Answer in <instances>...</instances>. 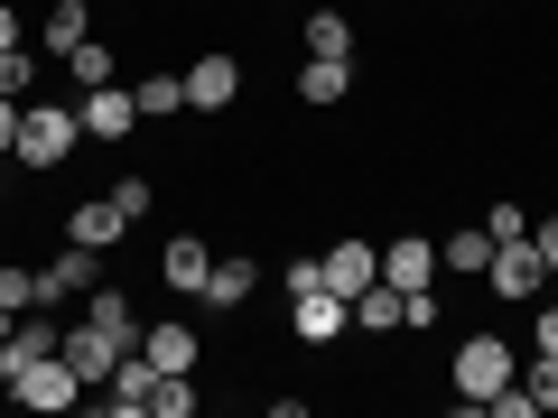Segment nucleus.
<instances>
[{"mask_svg": "<svg viewBox=\"0 0 558 418\" xmlns=\"http://www.w3.org/2000/svg\"><path fill=\"white\" fill-rule=\"evenodd\" d=\"M38 75H47V57H38V47H0V94H38Z\"/></svg>", "mask_w": 558, "mask_h": 418, "instance_id": "bb28decb", "label": "nucleus"}, {"mask_svg": "<svg viewBox=\"0 0 558 418\" xmlns=\"http://www.w3.org/2000/svg\"><path fill=\"white\" fill-rule=\"evenodd\" d=\"M149 399H159V362L131 344V354L112 362V381H102V409H112V418H149Z\"/></svg>", "mask_w": 558, "mask_h": 418, "instance_id": "dca6fc26", "label": "nucleus"}, {"mask_svg": "<svg viewBox=\"0 0 558 418\" xmlns=\"http://www.w3.org/2000/svg\"><path fill=\"white\" fill-rule=\"evenodd\" d=\"M326 288H336V298H363V288H373L381 279V242H363V233H344V242H326Z\"/></svg>", "mask_w": 558, "mask_h": 418, "instance_id": "f3484780", "label": "nucleus"}, {"mask_svg": "<svg viewBox=\"0 0 558 418\" xmlns=\"http://www.w3.org/2000/svg\"><path fill=\"white\" fill-rule=\"evenodd\" d=\"M512 372H521V344L502 335V325H465V335L447 344V391H457V409H484Z\"/></svg>", "mask_w": 558, "mask_h": 418, "instance_id": "f03ea898", "label": "nucleus"}, {"mask_svg": "<svg viewBox=\"0 0 558 418\" xmlns=\"http://www.w3.org/2000/svg\"><path fill=\"white\" fill-rule=\"evenodd\" d=\"M28 307H38V270H28V260H0V325L28 317Z\"/></svg>", "mask_w": 558, "mask_h": 418, "instance_id": "393cba45", "label": "nucleus"}, {"mask_svg": "<svg viewBox=\"0 0 558 418\" xmlns=\"http://www.w3.org/2000/svg\"><path fill=\"white\" fill-rule=\"evenodd\" d=\"M0 205H10V186H0Z\"/></svg>", "mask_w": 558, "mask_h": 418, "instance_id": "f704fd0d", "label": "nucleus"}, {"mask_svg": "<svg viewBox=\"0 0 558 418\" xmlns=\"http://www.w3.org/2000/svg\"><path fill=\"white\" fill-rule=\"evenodd\" d=\"M10 139H20V94H0V159H10Z\"/></svg>", "mask_w": 558, "mask_h": 418, "instance_id": "72a5a7b5", "label": "nucleus"}, {"mask_svg": "<svg viewBox=\"0 0 558 418\" xmlns=\"http://www.w3.org/2000/svg\"><path fill=\"white\" fill-rule=\"evenodd\" d=\"M178 75H186V112H196V121H223L242 102V57H233V47H196Z\"/></svg>", "mask_w": 558, "mask_h": 418, "instance_id": "20e7f679", "label": "nucleus"}, {"mask_svg": "<svg viewBox=\"0 0 558 418\" xmlns=\"http://www.w3.org/2000/svg\"><path fill=\"white\" fill-rule=\"evenodd\" d=\"M65 84H75V94H94V84H121V47H112V38H84L75 57H65Z\"/></svg>", "mask_w": 558, "mask_h": 418, "instance_id": "b1692460", "label": "nucleus"}, {"mask_svg": "<svg viewBox=\"0 0 558 418\" xmlns=\"http://www.w3.org/2000/svg\"><path fill=\"white\" fill-rule=\"evenodd\" d=\"M75 121H84V139H94V149H131V131H140L131 75H121V84H94V94H75Z\"/></svg>", "mask_w": 558, "mask_h": 418, "instance_id": "1a4fd4ad", "label": "nucleus"}, {"mask_svg": "<svg viewBox=\"0 0 558 418\" xmlns=\"http://www.w3.org/2000/svg\"><path fill=\"white\" fill-rule=\"evenodd\" d=\"M381 279H391L400 298L438 288V233H391V242H381Z\"/></svg>", "mask_w": 558, "mask_h": 418, "instance_id": "ddd939ff", "label": "nucleus"}, {"mask_svg": "<svg viewBox=\"0 0 558 418\" xmlns=\"http://www.w3.org/2000/svg\"><path fill=\"white\" fill-rule=\"evenodd\" d=\"M521 317H531V354H558V298H531Z\"/></svg>", "mask_w": 558, "mask_h": 418, "instance_id": "7c9ffc66", "label": "nucleus"}, {"mask_svg": "<svg viewBox=\"0 0 558 418\" xmlns=\"http://www.w3.org/2000/svg\"><path fill=\"white\" fill-rule=\"evenodd\" d=\"M531 242H539V260H549V279H558V214H531Z\"/></svg>", "mask_w": 558, "mask_h": 418, "instance_id": "2f4dec72", "label": "nucleus"}, {"mask_svg": "<svg viewBox=\"0 0 558 418\" xmlns=\"http://www.w3.org/2000/svg\"><path fill=\"white\" fill-rule=\"evenodd\" d=\"M84 391H94V381H84V372H75V362H65V354H38V362H28L20 381H10V399H20V409H57V418L75 409Z\"/></svg>", "mask_w": 558, "mask_h": 418, "instance_id": "9d476101", "label": "nucleus"}, {"mask_svg": "<svg viewBox=\"0 0 558 418\" xmlns=\"http://www.w3.org/2000/svg\"><path fill=\"white\" fill-rule=\"evenodd\" d=\"M84 38H94V10H84V0H47V10H38V28H28V47H38L47 65H65Z\"/></svg>", "mask_w": 558, "mask_h": 418, "instance_id": "2eb2a0df", "label": "nucleus"}, {"mask_svg": "<svg viewBox=\"0 0 558 418\" xmlns=\"http://www.w3.org/2000/svg\"><path fill=\"white\" fill-rule=\"evenodd\" d=\"M102 196H112V214H121V223H149V214H159V186H149V177H112Z\"/></svg>", "mask_w": 558, "mask_h": 418, "instance_id": "cd10ccee", "label": "nucleus"}, {"mask_svg": "<svg viewBox=\"0 0 558 418\" xmlns=\"http://www.w3.org/2000/svg\"><path fill=\"white\" fill-rule=\"evenodd\" d=\"M270 10H279V0H270Z\"/></svg>", "mask_w": 558, "mask_h": 418, "instance_id": "c9c22d12", "label": "nucleus"}, {"mask_svg": "<svg viewBox=\"0 0 558 418\" xmlns=\"http://www.w3.org/2000/svg\"><path fill=\"white\" fill-rule=\"evenodd\" d=\"M140 354L159 362V372H196L205 362V325L196 317H140Z\"/></svg>", "mask_w": 558, "mask_h": 418, "instance_id": "f8f14e48", "label": "nucleus"}, {"mask_svg": "<svg viewBox=\"0 0 558 418\" xmlns=\"http://www.w3.org/2000/svg\"><path fill=\"white\" fill-rule=\"evenodd\" d=\"M38 354H65V317H57V307H28V317L0 325V391H10Z\"/></svg>", "mask_w": 558, "mask_h": 418, "instance_id": "0eeeda50", "label": "nucleus"}, {"mask_svg": "<svg viewBox=\"0 0 558 418\" xmlns=\"http://www.w3.org/2000/svg\"><path fill=\"white\" fill-rule=\"evenodd\" d=\"M131 102H140V121H186V75L140 65V75H131Z\"/></svg>", "mask_w": 558, "mask_h": 418, "instance_id": "4be33fe9", "label": "nucleus"}, {"mask_svg": "<svg viewBox=\"0 0 558 418\" xmlns=\"http://www.w3.org/2000/svg\"><path fill=\"white\" fill-rule=\"evenodd\" d=\"M131 344H140V335H131V325H112V317H84V307L65 317V362H75V372L94 381V391L112 381V362L131 354Z\"/></svg>", "mask_w": 558, "mask_h": 418, "instance_id": "423d86ee", "label": "nucleus"}, {"mask_svg": "<svg viewBox=\"0 0 558 418\" xmlns=\"http://www.w3.org/2000/svg\"><path fill=\"white\" fill-rule=\"evenodd\" d=\"M354 335V298H336V288H299L289 298V344H307V354H326V344Z\"/></svg>", "mask_w": 558, "mask_h": 418, "instance_id": "6e6552de", "label": "nucleus"}, {"mask_svg": "<svg viewBox=\"0 0 558 418\" xmlns=\"http://www.w3.org/2000/svg\"><path fill=\"white\" fill-rule=\"evenodd\" d=\"M400 325H410V298H400V288H391V279H373V288H363V298H354V335H400Z\"/></svg>", "mask_w": 558, "mask_h": 418, "instance_id": "5701e85b", "label": "nucleus"}, {"mask_svg": "<svg viewBox=\"0 0 558 418\" xmlns=\"http://www.w3.org/2000/svg\"><path fill=\"white\" fill-rule=\"evenodd\" d=\"M299 47H307V57H344V65H363L354 10H307V20H299Z\"/></svg>", "mask_w": 558, "mask_h": 418, "instance_id": "aec40b11", "label": "nucleus"}, {"mask_svg": "<svg viewBox=\"0 0 558 418\" xmlns=\"http://www.w3.org/2000/svg\"><path fill=\"white\" fill-rule=\"evenodd\" d=\"M521 391L531 409H558V354H521Z\"/></svg>", "mask_w": 558, "mask_h": 418, "instance_id": "c85d7f7f", "label": "nucleus"}, {"mask_svg": "<svg viewBox=\"0 0 558 418\" xmlns=\"http://www.w3.org/2000/svg\"><path fill=\"white\" fill-rule=\"evenodd\" d=\"M196 409H205L196 372H159V399H149V418H196Z\"/></svg>", "mask_w": 558, "mask_h": 418, "instance_id": "a878e982", "label": "nucleus"}, {"mask_svg": "<svg viewBox=\"0 0 558 418\" xmlns=\"http://www.w3.org/2000/svg\"><path fill=\"white\" fill-rule=\"evenodd\" d=\"M205 270H215V242L205 233H168L159 242V288L168 298H205Z\"/></svg>", "mask_w": 558, "mask_h": 418, "instance_id": "4468645a", "label": "nucleus"}, {"mask_svg": "<svg viewBox=\"0 0 558 418\" xmlns=\"http://www.w3.org/2000/svg\"><path fill=\"white\" fill-rule=\"evenodd\" d=\"M57 233H65V242H84V251H112V242H131V223L112 214V196H84V205H65Z\"/></svg>", "mask_w": 558, "mask_h": 418, "instance_id": "6ab92c4d", "label": "nucleus"}, {"mask_svg": "<svg viewBox=\"0 0 558 418\" xmlns=\"http://www.w3.org/2000/svg\"><path fill=\"white\" fill-rule=\"evenodd\" d=\"M289 94H299L307 112H336V102H354V65L344 57H307L299 75H289Z\"/></svg>", "mask_w": 558, "mask_h": 418, "instance_id": "a211bd4d", "label": "nucleus"}, {"mask_svg": "<svg viewBox=\"0 0 558 418\" xmlns=\"http://www.w3.org/2000/svg\"><path fill=\"white\" fill-rule=\"evenodd\" d=\"M0 47H28V20H20V0H0Z\"/></svg>", "mask_w": 558, "mask_h": 418, "instance_id": "473e14b6", "label": "nucleus"}, {"mask_svg": "<svg viewBox=\"0 0 558 418\" xmlns=\"http://www.w3.org/2000/svg\"><path fill=\"white\" fill-rule=\"evenodd\" d=\"M102 260H112V251H84V242H65L57 260H38V307H57V317H65V307H84L102 279H112Z\"/></svg>", "mask_w": 558, "mask_h": 418, "instance_id": "39448f33", "label": "nucleus"}, {"mask_svg": "<svg viewBox=\"0 0 558 418\" xmlns=\"http://www.w3.org/2000/svg\"><path fill=\"white\" fill-rule=\"evenodd\" d=\"M484 298L502 307V317H521L531 298H549V260H539V242H494V260H484Z\"/></svg>", "mask_w": 558, "mask_h": 418, "instance_id": "7ed1b4c3", "label": "nucleus"}, {"mask_svg": "<svg viewBox=\"0 0 558 418\" xmlns=\"http://www.w3.org/2000/svg\"><path fill=\"white\" fill-rule=\"evenodd\" d=\"M260 298V260L252 251H215V270H205V317H242V307Z\"/></svg>", "mask_w": 558, "mask_h": 418, "instance_id": "9b49d317", "label": "nucleus"}, {"mask_svg": "<svg viewBox=\"0 0 558 418\" xmlns=\"http://www.w3.org/2000/svg\"><path fill=\"white\" fill-rule=\"evenodd\" d=\"M484 260H494V233L484 223H447L438 233V279H484Z\"/></svg>", "mask_w": 558, "mask_h": 418, "instance_id": "412c9836", "label": "nucleus"}, {"mask_svg": "<svg viewBox=\"0 0 558 418\" xmlns=\"http://www.w3.org/2000/svg\"><path fill=\"white\" fill-rule=\"evenodd\" d=\"M484 233H494V242H521V233H531V205L494 196V205H484Z\"/></svg>", "mask_w": 558, "mask_h": 418, "instance_id": "c756f323", "label": "nucleus"}, {"mask_svg": "<svg viewBox=\"0 0 558 418\" xmlns=\"http://www.w3.org/2000/svg\"><path fill=\"white\" fill-rule=\"evenodd\" d=\"M75 149H84L75 102H65V94H28L20 102V139H10V168H20V177H65Z\"/></svg>", "mask_w": 558, "mask_h": 418, "instance_id": "f257e3e1", "label": "nucleus"}]
</instances>
